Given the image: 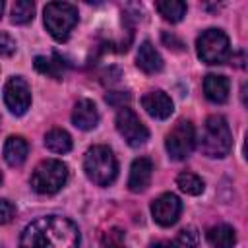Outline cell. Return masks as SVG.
I'll use <instances>...</instances> for the list:
<instances>
[{"instance_id": "obj_26", "label": "cell", "mask_w": 248, "mask_h": 248, "mask_svg": "<svg viewBox=\"0 0 248 248\" xmlns=\"http://www.w3.org/2000/svg\"><path fill=\"white\" fill-rule=\"evenodd\" d=\"M14 52H16V41L8 33H0V54L12 56Z\"/></svg>"}, {"instance_id": "obj_18", "label": "cell", "mask_w": 248, "mask_h": 248, "mask_svg": "<svg viewBox=\"0 0 248 248\" xmlns=\"http://www.w3.org/2000/svg\"><path fill=\"white\" fill-rule=\"evenodd\" d=\"M45 145L52 153H68L72 149V138L62 128H52L45 136Z\"/></svg>"}, {"instance_id": "obj_22", "label": "cell", "mask_w": 248, "mask_h": 248, "mask_svg": "<svg viewBox=\"0 0 248 248\" xmlns=\"http://www.w3.org/2000/svg\"><path fill=\"white\" fill-rule=\"evenodd\" d=\"M35 16V4L31 0H17L12 6V23H27Z\"/></svg>"}, {"instance_id": "obj_28", "label": "cell", "mask_w": 248, "mask_h": 248, "mask_svg": "<svg viewBox=\"0 0 248 248\" xmlns=\"http://www.w3.org/2000/svg\"><path fill=\"white\" fill-rule=\"evenodd\" d=\"M163 43H165L169 48H170V45H176V50H182V46H184L174 35H169V33H163Z\"/></svg>"}, {"instance_id": "obj_24", "label": "cell", "mask_w": 248, "mask_h": 248, "mask_svg": "<svg viewBox=\"0 0 248 248\" xmlns=\"http://www.w3.org/2000/svg\"><path fill=\"white\" fill-rule=\"evenodd\" d=\"M16 215V207L10 200H0V225H6L14 219Z\"/></svg>"}, {"instance_id": "obj_8", "label": "cell", "mask_w": 248, "mask_h": 248, "mask_svg": "<svg viewBox=\"0 0 248 248\" xmlns=\"http://www.w3.org/2000/svg\"><path fill=\"white\" fill-rule=\"evenodd\" d=\"M116 130L124 138V141L128 145H132V147H140L149 140V130L138 118V114L128 107L118 110V114H116Z\"/></svg>"}, {"instance_id": "obj_1", "label": "cell", "mask_w": 248, "mask_h": 248, "mask_svg": "<svg viewBox=\"0 0 248 248\" xmlns=\"http://www.w3.org/2000/svg\"><path fill=\"white\" fill-rule=\"evenodd\" d=\"M79 231L74 221L46 215L31 221L19 238V248H78Z\"/></svg>"}, {"instance_id": "obj_11", "label": "cell", "mask_w": 248, "mask_h": 248, "mask_svg": "<svg viewBox=\"0 0 248 248\" xmlns=\"http://www.w3.org/2000/svg\"><path fill=\"white\" fill-rule=\"evenodd\" d=\"M141 107L145 108V112L151 118H157V120H165V118H169L172 114V101L161 89L145 93L141 97Z\"/></svg>"}, {"instance_id": "obj_5", "label": "cell", "mask_w": 248, "mask_h": 248, "mask_svg": "<svg viewBox=\"0 0 248 248\" xmlns=\"http://www.w3.org/2000/svg\"><path fill=\"white\" fill-rule=\"evenodd\" d=\"M45 27L56 41H66L78 23V8L68 2H48L45 6Z\"/></svg>"}, {"instance_id": "obj_7", "label": "cell", "mask_w": 248, "mask_h": 248, "mask_svg": "<svg viewBox=\"0 0 248 248\" xmlns=\"http://www.w3.org/2000/svg\"><path fill=\"white\" fill-rule=\"evenodd\" d=\"M196 147V130L190 120H178L165 138V149L170 159L182 161Z\"/></svg>"}, {"instance_id": "obj_30", "label": "cell", "mask_w": 248, "mask_h": 248, "mask_svg": "<svg viewBox=\"0 0 248 248\" xmlns=\"http://www.w3.org/2000/svg\"><path fill=\"white\" fill-rule=\"evenodd\" d=\"M2 12H4V2L0 0V17H2Z\"/></svg>"}, {"instance_id": "obj_29", "label": "cell", "mask_w": 248, "mask_h": 248, "mask_svg": "<svg viewBox=\"0 0 248 248\" xmlns=\"http://www.w3.org/2000/svg\"><path fill=\"white\" fill-rule=\"evenodd\" d=\"M149 248H176L172 242H167V240H161V242H153Z\"/></svg>"}, {"instance_id": "obj_6", "label": "cell", "mask_w": 248, "mask_h": 248, "mask_svg": "<svg viewBox=\"0 0 248 248\" xmlns=\"http://www.w3.org/2000/svg\"><path fill=\"white\" fill-rule=\"evenodd\" d=\"M196 50L202 62L223 64L231 56V43L221 29H205L196 41Z\"/></svg>"}, {"instance_id": "obj_19", "label": "cell", "mask_w": 248, "mask_h": 248, "mask_svg": "<svg viewBox=\"0 0 248 248\" xmlns=\"http://www.w3.org/2000/svg\"><path fill=\"white\" fill-rule=\"evenodd\" d=\"M33 66L37 72H41L48 78H54V79H60L64 74V64L56 54L54 56H35Z\"/></svg>"}, {"instance_id": "obj_20", "label": "cell", "mask_w": 248, "mask_h": 248, "mask_svg": "<svg viewBox=\"0 0 248 248\" xmlns=\"http://www.w3.org/2000/svg\"><path fill=\"white\" fill-rule=\"evenodd\" d=\"M155 10L163 16V19H167L170 23H176V21H180L186 16V4L180 2V0H161V2H155Z\"/></svg>"}, {"instance_id": "obj_16", "label": "cell", "mask_w": 248, "mask_h": 248, "mask_svg": "<svg viewBox=\"0 0 248 248\" xmlns=\"http://www.w3.org/2000/svg\"><path fill=\"white\" fill-rule=\"evenodd\" d=\"M29 145L21 136H10L4 143V159L10 167H19L27 159Z\"/></svg>"}, {"instance_id": "obj_13", "label": "cell", "mask_w": 248, "mask_h": 248, "mask_svg": "<svg viewBox=\"0 0 248 248\" xmlns=\"http://www.w3.org/2000/svg\"><path fill=\"white\" fill-rule=\"evenodd\" d=\"M72 122L79 130H93L99 122V110H97L95 103L89 99L78 101L72 110Z\"/></svg>"}, {"instance_id": "obj_27", "label": "cell", "mask_w": 248, "mask_h": 248, "mask_svg": "<svg viewBox=\"0 0 248 248\" xmlns=\"http://www.w3.org/2000/svg\"><path fill=\"white\" fill-rule=\"evenodd\" d=\"M105 246L107 248H124V238L120 231H110L105 236Z\"/></svg>"}, {"instance_id": "obj_12", "label": "cell", "mask_w": 248, "mask_h": 248, "mask_svg": "<svg viewBox=\"0 0 248 248\" xmlns=\"http://www.w3.org/2000/svg\"><path fill=\"white\" fill-rule=\"evenodd\" d=\"M151 174H153V163L147 157L134 159V163L130 167L128 188L132 192H143L149 186V182H151Z\"/></svg>"}, {"instance_id": "obj_31", "label": "cell", "mask_w": 248, "mask_h": 248, "mask_svg": "<svg viewBox=\"0 0 248 248\" xmlns=\"http://www.w3.org/2000/svg\"><path fill=\"white\" fill-rule=\"evenodd\" d=\"M0 182H2V172H0Z\"/></svg>"}, {"instance_id": "obj_15", "label": "cell", "mask_w": 248, "mask_h": 248, "mask_svg": "<svg viewBox=\"0 0 248 248\" xmlns=\"http://www.w3.org/2000/svg\"><path fill=\"white\" fill-rule=\"evenodd\" d=\"M136 64L145 74H157L163 70V58L149 41H143L140 45L138 54H136Z\"/></svg>"}, {"instance_id": "obj_23", "label": "cell", "mask_w": 248, "mask_h": 248, "mask_svg": "<svg viewBox=\"0 0 248 248\" xmlns=\"http://www.w3.org/2000/svg\"><path fill=\"white\" fill-rule=\"evenodd\" d=\"M176 240H178V244L184 246V248H198V244H200V232H198L196 227H184V229L178 232Z\"/></svg>"}, {"instance_id": "obj_17", "label": "cell", "mask_w": 248, "mask_h": 248, "mask_svg": "<svg viewBox=\"0 0 248 248\" xmlns=\"http://www.w3.org/2000/svg\"><path fill=\"white\" fill-rule=\"evenodd\" d=\"M207 242L213 248H232L236 244V232L231 225H213L207 231Z\"/></svg>"}, {"instance_id": "obj_2", "label": "cell", "mask_w": 248, "mask_h": 248, "mask_svg": "<svg viewBox=\"0 0 248 248\" xmlns=\"http://www.w3.org/2000/svg\"><path fill=\"white\" fill-rule=\"evenodd\" d=\"M198 143H200L202 153L207 157L221 159V157L229 155V151L232 147V136H231V128H229L227 120L219 114L207 116Z\"/></svg>"}, {"instance_id": "obj_4", "label": "cell", "mask_w": 248, "mask_h": 248, "mask_svg": "<svg viewBox=\"0 0 248 248\" xmlns=\"http://www.w3.org/2000/svg\"><path fill=\"white\" fill-rule=\"evenodd\" d=\"M68 180V167L66 163L58 161V159H46V161H41L31 178H29V184L31 188L37 192V194H56Z\"/></svg>"}, {"instance_id": "obj_10", "label": "cell", "mask_w": 248, "mask_h": 248, "mask_svg": "<svg viewBox=\"0 0 248 248\" xmlns=\"http://www.w3.org/2000/svg\"><path fill=\"white\" fill-rule=\"evenodd\" d=\"M180 211H182V202L178 200V196H174L170 192L161 194L151 203V215H153L155 223H159L161 227L174 225L180 217Z\"/></svg>"}, {"instance_id": "obj_25", "label": "cell", "mask_w": 248, "mask_h": 248, "mask_svg": "<svg viewBox=\"0 0 248 248\" xmlns=\"http://www.w3.org/2000/svg\"><path fill=\"white\" fill-rule=\"evenodd\" d=\"M105 99H107L108 105L118 107V108H124V103L130 101V93H126V91H112V93H108Z\"/></svg>"}, {"instance_id": "obj_9", "label": "cell", "mask_w": 248, "mask_h": 248, "mask_svg": "<svg viewBox=\"0 0 248 248\" xmlns=\"http://www.w3.org/2000/svg\"><path fill=\"white\" fill-rule=\"evenodd\" d=\"M4 103L10 108L12 114L21 116L27 112L29 105H31V89L27 85V81L19 76H14L6 81L4 85Z\"/></svg>"}, {"instance_id": "obj_14", "label": "cell", "mask_w": 248, "mask_h": 248, "mask_svg": "<svg viewBox=\"0 0 248 248\" xmlns=\"http://www.w3.org/2000/svg\"><path fill=\"white\" fill-rule=\"evenodd\" d=\"M229 91H231V81L227 76L221 74H209L203 79V93L211 103H225L229 99Z\"/></svg>"}, {"instance_id": "obj_21", "label": "cell", "mask_w": 248, "mask_h": 248, "mask_svg": "<svg viewBox=\"0 0 248 248\" xmlns=\"http://www.w3.org/2000/svg\"><path fill=\"white\" fill-rule=\"evenodd\" d=\"M176 186L188 196H200L203 192V188H205L203 180L194 172H180L176 176Z\"/></svg>"}, {"instance_id": "obj_3", "label": "cell", "mask_w": 248, "mask_h": 248, "mask_svg": "<svg viewBox=\"0 0 248 248\" xmlns=\"http://www.w3.org/2000/svg\"><path fill=\"white\" fill-rule=\"evenodd\" d=\"M83 170L87 178L99 186H108L114 182L118 172V163L110 147L107 145H93L87 149L83 159Z\"/></svg>"}, {"instance_id": "obj_32", "label": "cell", "mask_w": 248, "mask_h": 248, "mask_svg": "<svg viewBox=\"0 0 248 248\" xmlns=\"http://www.w3.org/2000/svg\"><path fill=\"white\" fill-rule=\"evenodd\" d=\"M0 248H4V246H2V244H0Z\"/></svg>"}]
</instances>
